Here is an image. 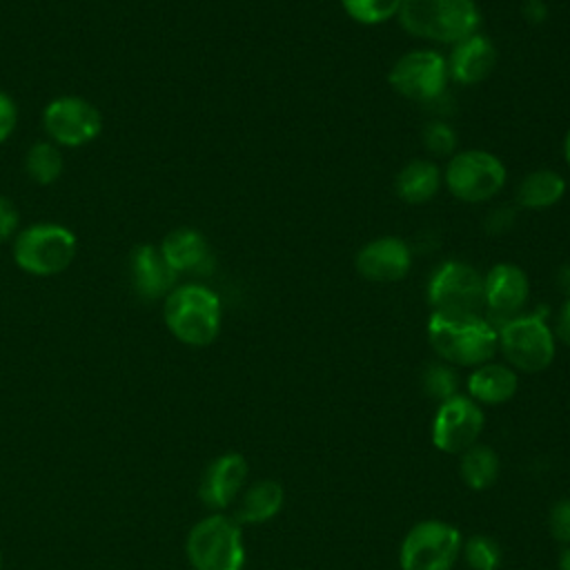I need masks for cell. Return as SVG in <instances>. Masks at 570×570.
I'll list each match as a JSON object with an SVG mask.
<instances>
[{
	"mask_svg": "<svg viewBox=\"0 0 570 570\" xmlns=\"http://www.w3.org/2000/svg\"><path fill=\"white\" fill-rule=\"evenodd\" d=\"M163 318L174 338L191 347H205L220 330V298L200 283L176 285L165 296Z\"/></svg>",
	"mask_w": 570,
	"mask_h": 570,
	"instance_id": "7a4b0ae2",
	"label": "cell"
},
{
	"mask_svg": "<svg viewBox=\"0 0 570 570\" xmlns=\"http://www.w3.org/2000/svg\"><path fill=\"white\" fill-rule=\"evenodd\" d=\"M448 62V73L461 85H476L490 76L497 62V51L492 42L481 36L472 33L459 42H454Z\"/></svg>",
	"mask_w": 570,
	"mask_h": 570,
	"instance_id": "e0dca14e",
	"label": "cell"
},
{
	"mask_svg": "<svg viewBox=\"0 0 570 570\" xmlns=\"http://www.w3.org/2000/svg\"><path fill=\"white\" fill-rule=\"evenodd\" d=\"M283 508V488L272 479H261L240 492L234 519L238 523H265Z\"/></svg>",
	"mask_w": 570,
	"mask_h": 570,
	"instance_id": "ffe728a7",
	"label": "cell"
},
{
	"mask_svg": "<svg viewBox=\"0 0 570 570\" xmlns=\"http://www.w3.org/2000/svg\"><path fill=\"white\" fill-rule=\"evenodd\" d=\"M16 127H18V105L9 94L0 91V142L11 138Z\"/></svg>",
	"mask_w": 570,
	"mask_h": 570,
	"instance_id": "f546056e",
	"label": "cell"
},
{
	"mask_svg": "<svg viewBox=\"0 0 570 570\" xmlns=\"http://www.w3.org/2000/svg\"><path fill=\"white\" fill-rule=\"evenodd\" d=\"M459 379L456 372L445 363H430L423 372V390L430 399L443 403L452 396H456Z\"/></svg>",
	"mask_w": 570,
	"mask_h": 570,
	"instance_id": "4316f807",
	"label": "cell"
},
{
	"mask_svg": "<svg viewBox=\"0 0 570 570\" xmlns=\"http://www.w3.org/2000/svg\"><path fill=\"white\" fill-rule=\"evenodd\" d=\"M76 234L60 223H36L13 236L16 265L33 276H56L76 256Z\"/></svg>",
	"mask_w": 570,
	"mask_h": 570,
	"instance_id": "277c9868",
	"label": "cell"
},
{
	"mask_svg": "<svg viewBox=\"0 0 570 570\" xmlns=\"http://www.w3.org/2000/svg\"><path fill=\"white\" fill-rule=\"evenodd\" d=\"M410 247L396 236L374 238L356 254V272L374 283L401 281L410 272Z\"/></svg>",
	"mask_w": 570,
	"mask_h": 570,
	"instance_id": "9a60e30c",
	"label": "cell"
},
{
	"mask_svg": "<svg viewBox=\"0 0 570 570\" xmlns=\"http://www.w3.org/2000/svg\"><path fill=\"white\" fill-rule=\"evenodd\" d=\"M247 479V461L238 452H227L216 456L203 472L198 497L212 510H223L232 505Z\"/></svg>",
	"mask_w": 570,
	"mask_h": 570,
	"instance_id": "5bb4252c",
	"label": "cell"
},
{
	"mask_svg": "<svg viewBox=\"0 0 570 570\" xmlns=\"http://www.w3.org/2000/svg\"><path fill=\"white\" fill-rule=\"evenodd\" d=\"M423 142L432 154L448 156L456 147V136L445 122H430L423 131Z\"/></svg>",
	"mask_w": 570,
	"mask_h": 570,
	"instance_id": "83f0119b",
	"label": "cell"
},
{
	"mask_svg": "<svg viewBox=\"0 0 570 570\" xmlns=\"http://www.w3.org/2000/svg\"><path fill=\"white\" fill-rule=\"evenodd\" d=\"M0 568H2V557H0Z\"/></svg>",
	"mask_w": 570,
	"mask_h": 570,
	"instance_id": "8d00e7d4",
	"label": "cell"
},
{
	"mask_svg": "<svg viewBox=\"0 0 570 570\" xmlns=\"http://www.w3.org/2000/svg\"><path fill=\"white\" fill-rule=\"evenodd\" d=\"M554 338H559L563 345L570 347V296L563 301L559 316L554 321V330H552Z\"/></svg>",
	"mask_w": 570,
	"mask_h": 570,
	"instance_id": "1f68e13d",
	"label": "cell"
},
{
	"mask_svg": "<svg viewBox=\"0 0 570 570\" xmlns=\"http://www.w3.org/2000/svg\"><path fill=\"white\" fill-rule=\"evenodd\" d=\"M20 227V214L11 198L0 196V240H9L18 234Z\"/></svg>",
	"mask_w": 570,
	"mask_h": 570,
	"instance_id": "4dcf8cb0",
	"label": "cell"
},
{
	"mask_svg": "<svg viewBox=\"0 0 570 570\" xmlns=\"http://www.w3.org/2000/svg\"><path fill=\"white\" fill-rule=\"evenodd\" d=\"M483 412L470 396H452L439 405L432 423V441L448 454H461L472 448L483 430Z\"/></svg>",
	"mask_w": 570,
	"mask_h": 570,
	"instance_id": "7c38bea8",
	"label": "cell"
},
{
	"mask_svg": "<svg viewBox=\"0 0 570 570\" xmlns=\"http://www.w3.org/2000/svg\"><path fill=\"white\" fill-rule=\"evenodd\" d=\"M497 341L508 363L521 372H541L554 358V334L541 312L501 323Z\"/></svg>",
	"mask_w": 570,
	"mask_h": 570,
	"instance_id": "8992f818",
	"label": "cell"
},
{
	"mask_svg": "<svg viewBox=\"0 0 570 570\" xmlns=\"http://www.w3.org/2000/svg\"><path fill=\"white\" fill-rule=\"evenodd\" d=\"M548 530L554 541L570 543V497L559 499L548 514Z\"/></svg>",
	"mask_w": 570,
	"mask_h": 570,
	"instance_id": "f1b7e54d",
	"label": "cell"
},
{
	"mask_svg": "<svg viewBox=\"0 0 570 570\" xmlns=\"http://www.w3.org/2000/svg\"><path fill=\"white\" fill-rule=\"evenodd\" d=\"M65 160L60 149L53 142H36L27 149L24 171L38 185H51L60 178Z\"/></svg>",
	"mask_w": 570,
	"mask_h": 570,
	"instance_id": "cb8c5ba5",
	"label": "cell"
},
{
	"mask_svg": "<svg viewBox=\"0 0 570 570\" xmlns=\"http://www.w3.org/2000/svg\"><path fill=\"white\" fill-rule=\"evenodd\" d=\"M441 174L430 160H412L396 176V194L412 205L430 200L439 191Z\"/></svg>",
	"mask_w": 570,
	"mask_h": 570,
	"instance_id": "7402d4cb",
	"label": "cell"
},
{
	"mask_svg": "<svg viewBox=\"0 0 570 570\" xmlns=\"http://www.w3.org/2000/svg\"><path fill=\"white\" fill-rule=\"evenodd\" d=\"M465 563L472 570H497L501 566V546L488 534H474L461 543Z\"/></svg>",
	"mask_w": 570,
	"mask_h": 570,
	"instance_id": "d4e9b609",
	"label": "cell"
},
{
	"mask_svg": "<svg viewBox=\"0 0 570 570\" xmlns=\"http://www.w3.org/2000/svg\"><path fill=\"white\" fill-rule=\"evenodd\" d=\"M187 559L194 570H243L245 546L234 517L209 514L187 534Z\"/></svg>",
	"mask_w": 570,
	"mask_h": 570,
	"instance_id": "5b68a950",
	"label": "cell"
},
{
	"mask_svg": "<svg viewBox=\"0 0 570 570\" xmlns=\"http://www.w3.org/2000/svg\"><path fill=\"white\" fill-rule=\"evenodd\" d=\"M461 479L472 490L490 488L499 476V456L492 448L474 443L461 452Z\"/></svg>",
	"mask_w": 570,
	"mask_h": 570,
	"instance_id": "603a6c76",
	"label": "cell"
},
{
	"mask_svg": "<svg viewBox=\"0 0 570 570\" xmlns=\"http://www.w3.org/2000/svg\"><path fill=\"white\" fill-rule=\"evenodd\" d=\"M505 183L503 163L483 149L459 151L445 167V185L465 203H483L501 191Z\"/></svg>",
	"mask_w": 570,
	"mask_h": 570,
	"instance_id": "52a82bcc",
	"label": "cell"
},
{
	"mask_svg": "<svg viewBox=\"0 0 570 570\" xmlns=\"http://www.w3.org/2000/svg\"><path fill=\"white\" fill-rule=\"evenodd\" d=\"M428 338L434 352L450 365H483L499 347L497 327L481 314L432 312Z\"/></svg>",
	"mask_w": 570,
	"mask_h": 570,
	"instance_id": "6da1fadb",
	"label": "cell"
},
{
	"mask_svg": "<svg viewBox=\"0 0 570 570\" xmlns=\"http://www.w3.org/2000/svg\"><path fill=\"white\" fill-rule=\"evenodd\" d=\"M461 534L436 519L416 523L401 546V570H450L461 552Z\"/></svg>",
	"mask_w": 570,
	"mask_h": 570,
	"instance_id": "ba28073f",
	"label": "cell"
},
{
	"mask_svg": "<svg viewBox=\"0 0 570 570\" xmlns=\"http://www.w3.org/2000/svg\"><path fill=\"white\" fill-rule=\"evenodd\" d=\"M523 16L530 18L532 22H539L546 18V4L541 0H525V7H523Z\"/></svg>",
	"mask_w": 570,
	"mask_h": 570,
	"instance_id": "d6a6232c",
	"label": "cell"
},
{
	"mask_svg": "<svg viewBox=\"0 0 570 570\" xmlns=\"http://www.w3.org/2000/svg\"><path fill=\"white\" fill-rule=\"evenodd\" d=\"M160 252L176 274L180 272L205 274L212 267L209 243L200 232L191 227H178L169 232L160 243Z\"/></svg>",
	"mask_w": 570,
	"mask_h": 570,
	"instance_id": "ac0fdd59",
	"label": "cell"
},
{
	"mask_svg": "<svg viewBox=\"0 0 570 570\" xmlns=\"http://www.w3.org/2000/svg\"><path fill=\"white\" fill-rule=\"evenodd\" d=\"M566 191V180L552 169L530 171L517 187V203L525 209H548Z\"/></svg>",
	"mask_w": 570,
	"mask_h": 570,
	"instance_id": "44dd1931",
	"label": "cell"
},
{
	"mask_svg": "<svg viewBox=\"0 0 570 570\" xmlns=\"http://www.w3.org/2000/svg\"><path fill=\"white\" fill-rule=\"evenodd\" d=\"M131 269V285L136 294L145 301H158L165 298L176 287V272L165 261L160 247L156 245H138L131 252L129 261Z\"/></svg>",
	"mask_w": 570,
	"mask_h": 570,
	"instance_id": "2e32d148",
	"label": "cell"
},
{
	"mask_svg": "<svg viewBox=\"0 0 570 570\" xmlns=\"http://www.w3.org/2000/svg\"><path fill=\"white\" fill-rule=\"evenodd\" d=\"M519 379L512 367L501 363H483L468 376V392L472 401L499 405L514 396Z\"/></svg>",
	"mask_w": 570,
	"mask_h": 570,
	"instance_id": "d6986e66",
	"label": "cell"
},
{
	"mask_svg": "<svg viewBox=\"0 0 570 570\" xmlns=\"http://www.w3.org/2000/svg\"><path fill=\"white\" fill-rule=\"evenodd\" d=\"M559 570H570V546L559 557Z\"/></svg>",
	"mask_w": 570,
	"mask_h": 570,
	"instance_id": "e575fe53",
	"label": "cell"
},
{
	"mask_svg": "<svg viewBox=\"0 0 570 570\" xmlns=\"http://www.w3.org/2000/svg\"><path fill=\"white\" fill-rule=\"evenodd\" d=\"M428 298L434 312L481 314L485 307L483 276L468 263L448 261L434 272L428 285Z\"/></svg>",
	"mask_w": 570,
	"mask_h": 570,
	"instance_id": "9c48e42d",
	"label": "cell"
},
{
	"mask_svg": "<svg viewBox=\"0 0 570 570\" xmlns=\"http://www.w3.org/2000/svg\"><path fill=\"white\" fill-rule=\"evenodd\" d=\"M448 62L432 49H416L401 56L390 69V85L407 100L428 102L443 94L448 82Z\"/></svg>",
	"mask_w": 570,
	"mask_h": 570,
	"instance_id": "30bf717a",
	"label": "cell"
},
{
	"mask_svg": "<svg viewBox=\"0 0 570 570\" xmlns=\"http://www.w3.org/2000/svg\"><path fill=\"white\" fill-rule=\"evenodd\" d=\"M483 296L490 314L505 323L519 316L528 301V276L517 265L499 263L483 276Z\"/></svg>",
	"mask_w": 570,
	"mask_h": 570,
	"instance_id": "4fadbf2b",
	"label": "cell"
},
{
	"mask_svg": "<svg viewBox=\"0 0 570 570\" xmlns=\"http://www.w3.org/2000/svg\"><path fill=\"white\" fill-rule=\"evenodd\" d=\"M42 127L53 142L82 147L102 131V116L80 96H58L45 107Z\"/></svg>",
	"mask_w": 570,
	"mask_h": 570,
	"instance_id": "8fae6325",
	"label": "cell"
},
{
	"mask_svg": "<svg viewBox=\"0 0 570 570\" xmlns=\"http://www.w3.org/2000/svg\"><path fill=\"white\" fill-rule=\"evenodd\" d=\"M557 281H559V287L570 296V265H566V267L559 272Z\"/></svg>",
	"mask_w": 570,
	"mask_h": 570,
	"instance_id": "836d02e7",
	"label": "cell"
},
{
	"mask_svg": "<svg viewBox=\"0 0 570 570\" xmlns=\"http://www.w3.org/2000/svg\"><path fill=\"white\" fill-rule=\"evenodd\" d=\"M403 29L432 42H459L479 27L474 0H403L399 9Z\"/></svg>",
	"mask_w": 570,
	"mask_h": 570,
	"instance_id": "3957f363",
	"label": "cell"
},
{
	"mask_svg": "<svg viewBox=\"0 0 570 570\" xmlns=\"http://www.w3.org/2000/svg\"><path fill=\"white\" fill-rule=\"evenodd\" d=\"M563 156H566V163H568V167H570V129H568L566 140H563Z\"/></svg>",
	"mask_w": 570,
	"mask_h": 570,
	"instance_id": "d590c367",
	"label": "cell"
},
{
	"mask_svg": "<svg viewBox=\"0 0 570 570\" xmlns=\"http://www.w3.org/2000/svg\"><path fill=\"white\" fill-rule=\"evenodd\" d=\"M403 0H341L345 13L361 24H379L399 13Z\"/></svg>",
	"mask_w": 570,
	"mask_h": 570,
	"instance_id": "484cf974",
	"label": "cell"
}]
</instances>
